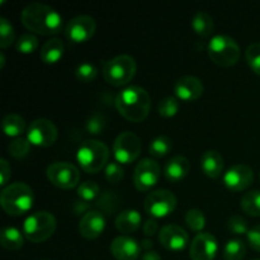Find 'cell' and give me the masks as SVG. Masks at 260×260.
Here are the masks:
<instances>
[{
  "mask_svg": "<svg viewBox=\"0 0 260 260\" xmlns=\"http://www.w3.org/2000/svg\"><path fill=\"white\" fill-rule=\"evenodd\" d=\"M23 25L32 33L41 36H56L63 28L62 17L53 8L41 3H30L20 14Z\"/></svg>",
  "mask_w": 260,
  "mask_h": 260,
  "instance_id": "obj_1",
  "label": "cell"
},
{
  "mask_svg": "<svg viewBox=\"0 0 260 260\" xmlns=\"http://www.w3.org/2000/svg\"><path fill=\"white\" fill-rule=\"evenodd\" d=\"M114 107L124 119L134 123H140L149 116L151 109V98L141 86H128L117 94Z\"/></svg>",
  "mask_w": 260,
  "mask_h": 260,
  "instance_id": "obj_2",
  "label": "cell"
},
{
  "mask_svg": "<svg viewBox=\"0 0 260 260\" xmlns=\"http://www.w3.org/2000/svg\"><path fill=\"white\" fill-rule=\"evenodd\" d=\"M33 190L25 183L17 182L7 185L0 194V205L3 210L10 216H22L32 208Z\"/></svg>",
  "mask_w": 260,
  "mask_h": 260,
  "instance_id": "obj_3",
  "label": "cell"
},
{
  "mask_svg": "<svg viewBox=\"0 0 260 260\" xmlns=\"http://www.w3.org/2000/svg\"><path fill=\"white\" fill-rule=\"evenodd\" d=\"M108 146L98 140H88L78 150L76 160L81 170L89 174H96L102 169H106L109 160Z\"/></svg>",
  "mask_w": 260,
  "mask_h": 260,
  "instance_id": "obj_4",
  "label": "cell"
},
{
  "mask_svg": "<svg viewBox=\"0 0 260 260\" xmlns=\"http://www.w3.org/2000/svg\"><path fill=\"white\" fill-rule=\"evenodd\" d=\"M57 228V221L52 213L38 211L25 218L23 223V235L30 243H43L48 240Z\"/></svg>",
  "mask_w": 260,
  "mask_h": 260,
  "instance_id": "obj_5",
  "label": "cell"
},
{
  "mask_svg": "<svg viewBox=\"0 0 260 260\" xmlns=\"http://www.w3.org/2000/svg\"><path fill=\"white\" fill-rule=\"evenodd\" d=\"M136 71V61L132 56L119 55L104 63L103 78L109 85L123 86L131 83Z\"/></svg>",
  "mask_w": 260,
  "mask_h": 260,
  "instance_id": "obj_6",
  "label": "cell"
},
{
  "mask_svg": "<svg viewBox=\"0 0 260 260\" xmlns=\"http://www.w3.org/2000/svg\"><path fill=\"white\" fill-rule=\"evenodd\" d=\"M208 56L211 61L221 68H231L240 60L241 51L234 38L225 35H217L208 43Z\"/></svg>",
  "mask_w": 260,
  "mask_h": 260,
  "instance_id": "obj_7",
  "label": "cell"
},
{
  "mask_svg": "<svg viewBox=\"0 0 260 260\" xmlns=\"http://www.w3.org/2000/svg\"><path fill=\"white\" fill-rule=\"evenodd\" d=\"M178 205L177 197L168 189H159L149 193L145 198V211L152 218H164L172 215Z\"/></svg>",
  "mask_w": 260,
  "mask_h": 260,
  "instance_id": "obj_8",
  "label": "cell"
},
{
  "mask_svg": "<svg viewBox=\"0 0 260 260\" xmlns=\"http://www.w3.org/2000/svg\"><path fill=\"white\" fill-rule=\"evenodd\" d=\"M47 178L60 189H73L79 187L80 172L74 164L68 161H55L47 168Z\"/></svg>",
  "mask_w": 260,
  "mask_h": 260,
  "instance_id": "obj_9",
  "label": "cell"
},
{
  "mask_svg": "<svg viewBox=\"0 0 260 260\" xmlns=\"http://www.w3.org/2000/svg\"><path fill=\"white\" fill-rule=\"evenodd\" d=\"M140 154H141V141L134 132H122L114 140L113 155L119 164H132L139 159Z\"/></svg>",
  "mask_w": 260,
  "mask_h": 260,
  "instance_id": "obj_10",
  "label": "cell"
},
{
  "mask_svg": "<svg viewBox=\"0 0 260 260\" xmlns=\"http://www.w3.org/2000/svg\"><path fill=\"white\" fill-rule=\"evenodd\" d=\"M58 136L57 127L47 118H37L27 129V139L30 145L38 147H50L56 142Z\"/></svg>",
  "mask_w": 260,
  "mask_h": 260,
  "instance_id": "obj_11",
  "label": "cell"
},
{
  "mask_svg": "<svg viewBox=\"0 0 260 260\" xmlns=\"http://www.w3.org/2000/svg\"><path fill=\"white\" fill-rule=\"evenodd\" d=\"M161 175V168L155 160L142 159L135 168L134 184L140 192H149L157 184Z\"/></svg>",
  "mask_w": 260,
  "mask_h": 260,
  "instance_id": "obj_12",
  "label": "cell"
},
{
  "mask_svg": "<svg viewBox=\"0 0 260 260\" xmlns=\"http://www.w3.org/2000/svg\"><path fill=\"white\" fill-rule=\"evenodd\" d=\"M96 30V23L94 18L89 15H78L68 23L65 28V36L74 43H84L91 40Z\"/></svg>",
  "mask_w": 260,
  "mask_h": 260,
  "instance_id": "obj_13",
  "label": "cell"
},
{
  "mask_svg": "<svg viewBox=\"0 0 260 260\" xmlns=\"http://www.w3.org/2000/svg\"><path fill=\"white\" fill-rule=\"evenodd\" d=\"M217 251V239L210 233L197 234L189 246V256L192 260H213Z\"/></svg>",
  "mask_w": 260,
  "mask_h": 260,
  "instance_id": "obj_14",
  "label": "cell"
},
{
  "mask_svg": "<svg viewBox=\"0 0 260 260\" xmlns=\"http://www.w3.org/2000/svg\"><path fill=\"white\" fill-rule=\"evenodd\" d=\"M254 182V172L245 164H236L231 167L223 175V184L231 192L245 190Z\"/></svg>",
  "mask_w": 260,
  "mask_h": 260,
  "instance_id": "obj_15",
  "label": "cell"
},
{
  "mask_svg": "<svg viewBox=\"0 0 260 260\" xmlns=\"http://www.w3.org/2000/svg\"><path fill=\"white\" fill-rule=\"evenodd\" d=\"M159 241L167 250L182 251L189 243V235L179 225H167L160 230Z\"/></svg>",
  "mask_w": 260,
  "mask_h": 260,
  "instance_id": "obj_16",
  "label": "cell"
},
{
  "mask_svg": "<svg viewBox=\"0 0 260 260\" xmlns=\"http://www.w3.org/2000/svg\"><path fill=\"white\" fill-rule=\"evenodd\" d=\"M106 229V217L101 211H89L84 213L79 223V233L86 240L98 239Z\"/></svg>",
  "mask_w": 260,
  "mask_h": 260,
  "instance_id": "obj_17",
  "label": "cell"
},
{
  "mask_svg": "<svg viewBox=\"0 0 260 260\" xmlns=\"http://www.w3.org/2000/svg\"><path fill=\"white\" fill-rule=\"evenodd\" d=\"M205 85L196 76H183L174 84V93L179 101L194 102L203 95Z\"/></svg>",
  "mask_w": 260,
  "mask_h": 260,
  "instance_id": "obj_18",
  "label": "cell"
},
{
  "mask_svg": "<svg viewBox=\"0 0 260 260\" xmlns=\"http://www.w3.org/2000/svg\"><path fill=\"white\" fill-rule=\"evenodd\" d=\"M111 253L117 260H137L141 253V245L131 236L122 235L112 241Z\"/></svg>",
  "mask_w": 260,
  "mask_h": 260,
  "instance_id": "obj_19",
  "label": "cell"
},
{
  "mask_svg": "<svg viewBox=\"0 0 260 260\" xmlns=\"http://www.w3.org/2000/svg\"><path fill=\"white\" fill-rule=\"evenodd\" d=\"M190 162L183 155H177L168 160L164 167V177L170 183H179L188 175Z\"/></svg>",
  "mask_w": 260,
  "mask_h": 260,
  "instance_id": "obj_20",
  "label": "cell"
},
{
  "mask_svg": "<svg viewBox=\"0 0 260 260\" xmlns=\"http://www.w3.org/2000/svg\"><path fill=\"white\" fill-rule=\"evenodd\" d=\"M223 167H225V161H223L222 155L216 150H208L201 157V169L208 178L216 179L221 177Z\"/></svg>",
  "mask_w": 260,
  "mask_h": 260,
  "instance_id": "obj_21",
  "label": "cell"
},
{
  "mask_svg": "<svg viewBox=\"0 0 260 260\" xmlns=\"http://www.w3.org/2000/svg\"><path fill=\"white\" fill-rule=\"evenodd\" d=\"M141 215L136 210H124L118 213L114 221L117 230L122 234H132L141 226Z\"/></svg>",
  "mask_w": 260,
  "mask_h": 260,
  "instance_id": "obj_22",
  "label": "cell"
},
{
  "mask_svg": "<svg viewBox=\"0 0 260 260\" xmlns=\"http://www.w3.org/2000/svg\"><path fill=\"white\" fill-rule=\"evenodd\" d=\"M63 50H65V47H63L62 41L58 40V38H51L41 48L40 57L47 65H53L62 58Z\"/></svg>",
  "mask_w": 260,
  "mask_h": 260,
  "instance_id": "obj_23",
  "label": "cell"
},
{
  "mask_svg": "<svg viewBox=\"0 0 260 260\" xmlns=\"http://www.w3.org/2000/svg\"><path fill=\"white\" fill-rule=\"evenodd\" d=\"M3 131L7 135L8 137H18L22 136V134H24L25 131V121L23 117H20L19 114L10 113L3 118L2 121Z\"/></svg>",
  "mask_w": 260,
  "mask_h": 260,
  "instance_id": "obj_24",
  "label": "cell"
},
{
  "mask_svg": "<svg viewBox=\"0 0 260 260\" xmlns=\"http://www.w3.org/2000/svg\"><path fill=\"white\" fill-rule=\"evenodd\" d=\"M192 28L200 37H210L215 29L212 17L206 12H197L192 18Z\"/></svg>",
  "mask_w": 260,
  "mask_h": 260,
  "instance_id": "obj_25",
  "label": "cell"
},
{
  "mask_svg": "<svg viewBox=\"0 0 260 260\" xmlns=\"http://www.w3.org/2000/svg\"><path fill=\"white\" fill-rule=\"evenodd\" d=\"M0 241H2V246L7 250L15 251L23 248L24 244V239H23V233H20L18 229L15 228H4L0 234Z\"/></svg>",
  "mask_w": 260,
  "mask_h": 260,
  "instance_id": "obj_26",
  "label": "cell"
},
{
  "mask_svg": "<svg viewBox=\"0 0 260 260\" xmlns=\"http://www.w3.org/2000/svg\"><path fill=\"white\" fill-rule=\"evenodd\" d=\"M240 207L246 215L260 217V190H250L241 198Z\"/></svg>",
  "mask_w": 260,
  "mask_h": 260,
  "instance_id": "obj_27",
  "label": "cell"
},
{
  "mask_svg": "<svg viewBox=\"0 0 260 260\" xmlns=\"http://www.w3.org/2000/svg\"><path fill=\"white\" fill-rule=\"evenodd\" d=\"M246 255V245L240 239H231L223 248L225 260H243Z\"/></svg>",
  "mask_w": 260,
  "mask_h": 260,
  "instance_id": "obj_28",
  "label": "cell"
},
{
  "mask_svg": "<svg viewBox=\"0 0 260 260\" xmlns=\"http://www.w3.org/2000/svg\"><path fill=\"white\" fill-rule=\"evenodd\" d=\"M173 150V140L168 136H157L151 141L149 152L151 156L160 159L165 157Z\"/></svg>",
  "mask_w": 260,
  "mask_h": 260,
  "instance_id": "obj_29",
  "label": "cell"
},
{
  "mask_svg": "<svg viewBox=\"0 0 260 260\" xmlns=\"http://www.w3.org/2000/svg\"><path fill=\"white\" fill-rule=\"evenodd\" d=\"M179 108V99L177 96H165L159 102L157 112L164 118H172V117L177 116Z\"/></svg>",
  "mask_w": 260,
  "mask_h": 260,
  "instance_id": "obj_30",
  "label": "cell"
},
{
  "mask_svg": "<svg viewBox=\"0 0 260 260\" xmlns=\"http://www.w3.org/2000/svg\"><path fill=\"white\" fill-rule=\"evenodd\" d=\"M185 223L194 233L201 234L206 226V216L201 210L193 208L185 213Z\"/></svg>",
  "mask_w": 260,
  "mask_h": 260,
  "instance_id": "obj_31",
  "label": "cell"
},
{
  "mask_svg": "<svg viewBox=\"0 0 260 260\" xmlns=\"http://www.w3.org/2000/svg\"><path fill=\"white\" fill-rule=\"evenodd\" d=\"M15 48H17L18 52L24 53V55L33 53L38 48L37 37L32 33H24L15 42Z\"/></svg>",
  "mask_w": 260,
  "mask_h": 260,
  "instance_id": "obj_32",
  "label": "cell"
},
{
  "mask_svg": "<svg viewBox=\"0 0 260 260\" xmlns=\"http://www.w3.org/2000/svg\"><path fill=\"white\" fill-rule=\"evenodd\" d=\"M8 150H9V154L12 155L14 159H23V157H25L29 154L30 142L28 141L27 137H25V139L24 137H18V139H14L10 142Z\"/></svg>",
  "mask_w": 260,
  "mask_h": 260,
  "instance_id": "obj_33",
  "label": "cell"
},
{
  "mask_svg": "<svg viewBox=\"0 0 260 260\" xmlns=\"http://www.w3.org/2000/svg\"><path fill=\"white\" fill-rule=\"evenodd\" d=\"M107 126V118L103 113H96L91 114L88 118L85 124V128L88 131V134L93 135V136H98V135L103 134V131L106 129Z\"/></svg>",
  "mask_w": 260,
  "mask_h": 260,
  "instance_id": "obj_34",
  "label": "cell"
},
{
  "mask_svg": "<svg viewBox=\"0 0 260 260\" xmlns=\"http://www.w3.org/2000/svg\"><path fill=\"white\" fill-rule=\"evenodd\" d=\"M15 41V32L7 18H0V47L7 48Z\"/></svg>",
  "mask_w": 260,
  "mask_h": 260,
  "instance_id": "obj_35",
  "label": "cell"
},
{
  "mask_svg": "<svg viewBox=\"0 0 260 260\" xmlns=\"http://www.w3.org/2000/svg\"><path fill=\"white\" fill-rule=\"evenodd\" d=\"M245 60L253 73L260 76V42L251 43L245 51Z\"/></svg>",
  "mask_w": 260,
  "mask_h": 260,
  "instance_id": "obj_36",
  "label": "cell"
},
{
  "mask_svg": "<svg viewBox=\"0 0 260 260\" xmlns=\"http://www.w3.org/2000/svg\"><path fill=\"white\" fill-rule=\"evenodd\" d=\"M78 196L81 201H85V202L94 201L99 196V185L91 180L80 183L78 187Z\"/></svg>",
  "mask_w": 260,
  "mask_h": 260,
  "instance_id": "obj_37",
  "label": "cell"
},
{
  "mask_svg": "<svg viewBox=\"0 0 260 260\" xmlns=\"http://www.w3.org/2000/svg\"><path fill=\"white\" fill-rule=\"evenodd\" d=\"M96 75H98V70L94 65L88 62L80 63L75 70V76L79 81L81 83H91L95 80Z\"/></svg>",
  "mask_w": 260,
  "mask_h": 260,
  "instance_id": "obj_38",
  "label": "cell"
},
{
  "mask_svg": "<svg viewBox=\"0 0 260 260\" xmlns=\"http://www.w3.org/2000/svg\"><path fill=\"white\" fill-rule=\"evenodd\" d=\"M104 175H106V179L111 184H118V183H121L123 180L124 170L119 162H108V165L104 169Z\"/></svg>",
  "mask_w": 260,
  "mask_h": 260,
  "instance_id": "obj_39",
  "label": "cell"
},
{
  "mask_svg": "<svg viewBox=\"0 0 260 260\" xmlns=\"http://www.w3.org/2000/svg\"><path fill=\"white\" fill-rule=\"evenodd\" d=\"M228 228L230 230V233H233L234 235H248L249 233L248 222H246L245 218L239 215L231 216L228 222Z\"/></svg>",
  "mask_w": 260,
  "mask_h": 260,
  "instance_id": "obj_40",
  "label": "cell"
},
{
  "mask_svg": "<svg viewBox=\"0 0 260 260\" xmlns=\"http://www.w3.org/2000/svg\"><path fill=\"white\" fill-rule=\"evenodd\" d=\"M96 206L101 210L109 212V211H113L118 206V200H117L116 194L113 192H107L106 194H103L99 198L98 202H96Z\"/></svg>",
  "mask_w": 260,
  "mask_h": 260,
  "instance_id": "obj_41",
  "label": "cell"
},
{
  "mask_svg": "<svg viewBox=\"0 0 260 260\" xmlns=\"http://www.w3.org/2000/svg\"><path fill=\"white\" fill-rule=\"evenodd\" d=\"M246 238H248V243L250 248L260 253V225H256L253 229H250Z\"/></svg>",
  "mask_w": 260,
  "mask_h": 260,
  "instance_id": "obj_42",
  "label": "cell"
},
{
  "mask_svg": "<svg viewBox=\"0 0 260 260\" xmlns=\"http://www.w3.org/2000/svg\"><path fill=\"white\" fill-rule=\"evenodd\" d=\"M0 177H2V183L0 185H7V183L9 182L10 177H12V167L8 162L7 159L0 160Z\"/></svg>",
  "mask_w": 260,
  "mask_h": 260,
  "instance_id": "obj_43",
  "label": "cell"
},
{
  "mask_svg": "<svg viewBox=\"0 0 260 260\" xmlns=\"http://www.w3.org/2000/svg\"><path fill=\"white\" fill-rule=\"evenodd\" d=\"M159 230V225H157L156 220L154 218H150V220L145 221L144 226H142V231H144V235L150 238V236H154L155 234Z\"/></svg>",
  "mask_w": 260,
  "mask_h": 260,
  "instance_id": "obj_44",
  "label": "cell"
},
{
  "mask_svg": "<svg viewBox=\"0 0 260 260\" xmlns=\"http://www.w3.org/2000/svg\"><path fill=\"white\" fill-rule=\"evenodd\" d=\"M88 208H89V205L85 202V201H81V202H75V205H74V211H75L76 215L85 212V211H88Z\"/></svg>",
  "mask_w": 260,
  "mask_h": 260,
  "instance_id": "obj_45",
  "label": "cell"
},
{
  "mask_svg": "<svg viewBox=\"0 0 260 260\" xmlns=\"http://www.w3.org/2000/svg\"><path fill=\"white\" fill-rule=\"evenodd\" d=\"M141 260H162V259H161V256L156 253V251L150 250V251H145V253L142 254Z\"/></svg>",
  "mask_w": 260,
  "mask_h": 260,
  "instance_id": "obj_46",
  "label": "cell"
},
{
  "mask_svg": "<svg viewBox=\"0 0 260 260\" xmlns=\"http://www.w3.org/2000/svg\"><path fill=\"white\" fill-rule=\"evenodd\" d=\"M140 245H141V249H144V250L146 251H150V249H152V246H154V243H152L151 239H144Z\"/></svg>",
  "mask_w": 260,
  "mask_h": 260,
  "instance_id": "obj_47",
  "label": "cell"
},
{
  "mask_svg": "<svg viewBox=\"0 0 260 260\" xmlns=\"http://www.w3.org/2000/svg\"><path fill=\"white\" fill-rule=\"evenodd\" d=\"M0 61H2V62H0V68H4V63H5V57H4V53L3 52H0Z\"/></svg>",
  "mask_w": 260,
  "mask_h": 260,
  "instance_id": "obj_48",
  "label": "cell"
},
{
  "mask_svg": "<svg viewBox=\"0 0 260 260\" xmlns=\"http://www.w3.org/2000/svg\"><path fill=\"white\" fill-rule=\"evenodd\" d=\"M253 260H260V259H253Z\"/></svg>",
  "mask_w": 260,
  "mask_h": 260,
  "instance_id": "obj_49",
  "label": "cell"
}]
</instances>
